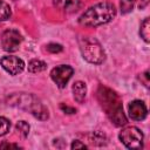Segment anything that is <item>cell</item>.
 <instances>
[{
	"mask_svg": "<svg viewBox=\"0 0 150 150\" xmlns=\"http://www.w3.org/2000/svg\"><path fill=\"white\" fill-rule=\"evenodd\" d=\"M97 98H98L102 108L105 110L108 117L115 125L122 127V125L127 124L128 121L123 112L122 102L115 91H112L111 89H109L107 87L101 86L97 90Z\"/></svg>",
	"mask_w": 150,
	"mask_h": 150,
	"instance_id": "1",
	"label": "cell"
},
{
	"mask_svg": "<svg viewBox=\"0 0 150 150\" xmlns=\"http://www.w3.org/2000/svg\"><path fill=\"white\" fill-rule=\"evenodd\" d=\"M116 15V8L110 2H100L89 7L79 18V23L88 27H96L111 21Z\"/></svg>",
	"mask_w": 150,
	"mask_h": 150,
	"instance_id": "2",
	"label": "cell"
},
{
	"mask_svg": "<svg viewBox=\"0 0 150 150\" xmlns=\"http://www.w3.org/2000/svg\"><path fill=\"white\" fill-rule=\"evenodd\" d=\"M81 54L86 61L94 64H101L105 60V53L101 43L91 36H81L79 39Z\"/></svg>",
	"mask_w": 150,
	"mask_h": 150,
	"instance_id": "3",
	"label": "cell"
},
{
	"mask_svg": "<svg viewBox=\"0 0 150 150\" xmlns=\"http://www.w3.org/2000/svg\"><path fill=\"white\" fill-rule=\"evenodd\" d=\"M14 98H15V101L11 104L20 107V108L26 109V110H29L30 114L34 117H36L41 121H45V120L48 118V116H49L48 109L33 95L23 94V95H20V96H15Z\"/></svg>",
	"mask_w": 150,
	"mask_h": 150,
	"instance_id": "4",
	"label": "cell"
},
{
	"mask_svg": "<svg viewBox=\"0 0 150 150\" xmlns=\"http://www.w3.org/2000/svg\"><path fill=\"white\" fill-rule=\"evenodd\" d=\"M118 137L128 149H141L143 146V134L136 127H127L122 129Z\"/></svg>",
	"mask_w": 150,
	"mask_h": 150,
	"instance_id": "5",
	"label": "cell"
},
{
	"mask_svg": "<svg viewBox=\"0 0 150 150\" xmlns=\"http://www.w3.org/2000/svg\"><path fill=\"white\" fill-rule=\"evenodd\" d=\"M22 42V35L16 29H7L1 35L2 49L9 53L16 52Z\"/></svg>",
	"mask_w": 150,
	"mask_h": 150,
	"instance_id": "6",
	"label": "cell"
},
{
	"mask_svg": "<svg viewBox=\"0 0 150 150\" xmlns=\"http://www.w3.org/2000/svg\"><path fill=\"white\" fill-rule=\"evenodd\" d=\"M73 74H74V69L70 66L61 64L52 69L50 77L59 88H64L68 81L70 80V77L73 76Z\"/></svg>",
	"mask_w": 150,
	"mask_h": 150,
	"instance_id": "7",
	"label": "cell"
},
{
	"mask_svg": "<svg viewBox=\"0 0 150 150\" xmlns=\"http://www.w3.org/2000/svg\"><path fill=\"white\" fill-rule=\"evenodd\" d=\"M0 64L8 74H11L13 76L20 74L25 68V62L21 59H19L18 56H13V55L2 56L0 59Z\"/></svg>",
	"mask_w": 150,
	"mask_h": 150,
	"instance_id": "8",
	"label": "cell"
},
{
	"mask_svg": "<svg viewBox=\"0 0 150 150\" xmlns=\"http://www.w3.org/2000/svg\"><path fill=\"white\" fill-rule=\"evenodd\" d=\"M128 109H129V116L134 121H143L148 115V110L144 102L139 100H135L130 102Z\"/></svg>",
	"mask_w": 150,
	"mask_h": 150,
	"instance_id": "9",
	"label": "cell"
},
{
	"mask_svg": "<svg viewBox=\"0 0 150 150\" xmlns=\"http://www.w3.org/2000/svg\"><path fill=\"white\" fill-rule=\"evenodd\" d=\"M73 95L76 102L82 103L87 95V86L82 81H76L73 84Z\"/></svg>",
	"mask_w": 150,
	"mask_h": 150,
	"instance_id": "10",
	"label": "cell"
},
{
	"mask_svg": "<svg viewBox=\"0 0 150 150\" xmlns=\"http://www.w3.org/2000/svg\"><path fill=\"white\" fill-rule=\"evenodd\" d=\"M55 4L57 5V7H60L62 11H64L67 13L76 12L81 7L80 0H56Z\"/></svg>",
	"mask_w": 150,
	"mask_h": 150,
	"instance_id": "11",
	"label": "cell"
},
{
	"mask_svg": "<svg viewBox=\"0 0 150 150\" xmlns=\"http://www.w3.org/2000/svg\"><path fill=\"white\" fill-rule=\"evenodd\" d=\"M139 35H141V38H142L146 43L150 42V21H149V18H145V19L143 20V22L141 23Z\"/></svg>",
	"mask_w": 150,
	"mask_h": 150,
	"instance_id": "12",
	"label": "cell"
},
{
	"mask_svg": "<svg viewBox=\"0 0 150 150\" xmlns=\"http://www.w3.org/2000/svg\"><path fill=\"white\" fill-rule=\"evenodd\" d=\"M47 68V64L46 62L41 61V60H32L29 63H28V70L30 73H40V71H43L45 69Z\"/></svg>",
	"mask_w": 150,
	"mask_h": 150,
	"instance_id": "13",
	"label": "cell"
},
{
	"mask_svg": "<svg viewBox=\"0 0 150 150\" xmlns=\"http://www.w3.org/2000/svg\"><path fill=\"white\" fill-rule=\"evenodd\" d=\"M11 14H12V11H11L9 5L6 4L5 1L0 0V22L6 21L7 19H9Z\"/></svg>",
	"mask_w": 150,
	"mask_h": 150,
	"instance_id": "14",
	"label": "cell"
},
{
	"mask_svg": "<svg viewBox=\"0 0 150 150\" xmlns=\"http://www.w3.org/2000/svg\"><path fill=\"white\" fill-rule=\"evenodd\" d=\"M15 129L18 131V134L21 136V137H27L28 132H29V124L25 121H19L15 125Z\"/></svg>",
	"mask_w": 150,
	"mask_h": 150,
	"instance_id": "15",
	"label": "cell"
},
{
	"mask_svg": "<svg viewBox=\"0 0 150 150\" xmlns=\"http://www.w3.org/2000/svg\"><path fill=\"white\" fill-rule=\"evenodd\" d=\"M135 2H136V0H121L120 6H121V12H122V14H127V13L131 12L132 8H134Z\"/></svg>",
	"mask_w": 150,
	"mask_h": 150,
	"instance_id": "16",
	"label": "cell"
},
{
	"mask_svg": "<svg viewBox=\"0 0 150 150\" xmlns=\"http://www.w3.org/2000/svg\"><path fill=\"white\" fill-rule=\"evenodd\" d=\"M11 129V122L6 117L0 116V136L6 135Z\"/></svg>",
	"mask_w": 150,
	"mask_h": 150,
	"instance_id": "17",
	"label": "cell"
},
{
	"mask_svg": "<svg viewBox=\"0 0 150 150\" xmlns=\"http://www.w3.org/2000/svg\"><path fill=\"white\" fill-rule=\"evenodd\" d=\"M62 49H63V47L61 46V45H59V43H49L48 46H47V50L49 52V53H60V52H62Z\"/></svg>",
	"mask_w": 150,
	"mask_h": 150,
	"instance_id": "18",
	"label": "cell"
},
{
	"mask_svg": "<svg viewBox=\"0 0 150 150\" xmlns=\"http://www.w3.org/2000/svg\"><path fill=\"white\" fill-rule=\"evenodd\" d=\"M70 148H71V149H86L87 145H86L84 143H81L80 141H74V142L71 143Z\"/></svg>",
	"mask_w": 150,
	"mask_h": 150,
	"instance_id": "19",
	"label": "cell"
},
{
	"mask_svg": "<svg viewBox=\"0 0 150 150\" xmlns=\"http://www.w3.org/2000/svg\"><path fill=\"white\" fill-rule=\"evenodd\" d=\"M60 108L64 111V112H67V114H75L76 112V109H74V108H70V107H68V105H64L63 103L60 105Z\"/></svg>",
	"mask_w": 150,
	"mask_h": 150,
	"instance_id": "20",
	"label": "cell"
},
{
	"mask_svg": "<svg viewBox=\"0 0 150 150\" xmlns=\"http://www.w3.org/2000/svg\"><path fill=\"white\" fill-rule=\"evenodd\" d=\"M4 148H15V149H19L20 146L18 144H12V143H7V142H2L0 144V149H4Z\"/></svg>",
	"mask_w": 150,
	"mask_h": 150,
	"instance_id": "21",
	"label": "cell"
},
{
	"mask_svg": "<svg viewBox=\"0 0 150 150\" xmlns=\"http://www.w3.org/2000/svg\"><path fill=\"white\" fill-rule=\"evenodd\" d=\"M146 4H148V0H144V4H143V5H142V7H143V6H145V5H146Z\"/></svg>",
	"mask_w": 150,
	"mask_h": 150,
	"instance_id": "22",
	"label": "cell"
}]
</instances>
